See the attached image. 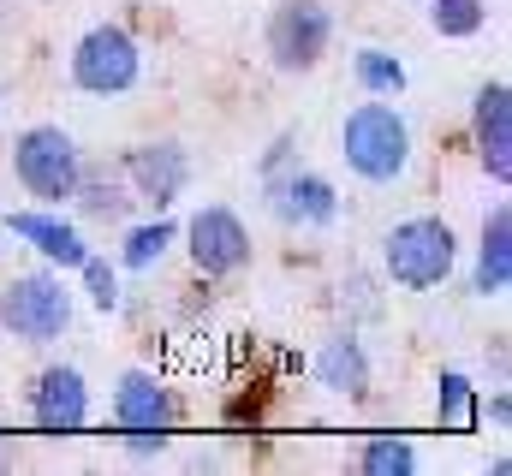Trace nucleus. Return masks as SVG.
Listing matches in <instances>:
<instances>
[{"label": "nucleus", "mask_w": 512, "mask_h": 476, "mask_svg": "<svg viewBox=\"0 0 512 476\" xmlns=\"http://www.w3.org/2000/svg\"><path fill=\"white\" fill-rule=\"evenodd\" d=\"M459 268V233L441 215H411L382 238V274L399 292H435Z\"/></svg>", "instance_id": "2"}, {"label": "nucleus", "mask_w": 512, "mask_h": 476, "mask_svg": "<svg viewBox=\"0 0 512 476\" xmlns=\"http://www.w3.org/2000/svg\"><path fill=\"white\" fill-rule=\"evenodd\" d=\"M143 78V48L126 24H96L72 48V84L84 96H126Z\"/></svg>", "instance_id": "6"}, {"label": "nucleus", "mask_w": 512, "mask_h": 476, "mask_svg": "<svg viewBox=\"0 0 512 476\" xmlns=\"http://www.w3.org/2000/svg\"><path fill=\"white\" fill-rule=\"evenodd\" d=\"M340 155L364 185H393L411 167V125L393 108V96H370L340 119Z\"/></svg>", "instance_id": "1"}, {"label": "nucleus", "mask_w": 512, "mask_h": 476, "mask_svg": "<svg viewBox=\"0 0 512 476\" xmlns=\"http://www.w3.org/2000/svg\"><path fill=\"white\" fill-rule=\"evenodd\" d=\"M0 328L18 346H54L72 328V286L60 268H30L0 286Z\"/></svg>", "instance_id": "3"}, {"label": "nucleus", "mask_w": 512, "mask_h": 476, "mask_svg": "<svg viewBox=\"0 0 512 476\" xmlns=\"http://www.w3.org/2000/svg\"><path fill=\"white\" fill-rule=\"evenodd\" d=\"M78 274H84V292H90V304H96V310H120V268H114L108 256H96V250H90V256L78 262Z\"/></svg>", "instance_id": "21"}, {"label": "nucleus", "mask_w": 512, "mask_h": 476, "mask_svg": "<svg viewBox=\"0 0 512 476\" xmlns=\"http://www.w3.org/2000/svg\"><path fill=\"white\" fill-rule=\"evenodd\" d=\"M173 238H179V227L167 221V215H155V221H143V227H131L126 244H120V268H131V274H149L167 250H173Z\"/></svg>", "instance_id": "16"}, {"label": "nucleus", "mask_w": 512, "mask_h": 476, "mask_svg": "<svg viewBox=\"0 0 512 476\" xmlns=\"http://www.w3.org/2000/svg\"><path fill=\"white\" fill-rule=\"evenodd\" d=\"M358 471H370V476H405V471H417V447H411V441H399V435H376V441L358 453Z\"/></svg>", "instance_id": "20"}, {"label": "nucleus", "mask_w": 512, "mask_h": 476, "mask_svg": "<svg viewBox=\"0 0 512 476\" xmlns=\"http://www.w3.org/2000/svg\"><path fill=\"white\" fill-rule=\"evenodd\" d=\"M512 286V209H489L483 238H477V268H471V292L477 298H501Z\"/></svg>", "instance_id": "15"}, {"label": "nucleus", "mask_w": 512, "mask_h": 476, "mask_svg": "<svg viewBox=\"0 0 512 476\" xmlns=\"http://www.w3.org/2000/svg\"><path fill=\"white\" fill-rule=\"evenodd\" d=\"M441 399H435V417L441 423H453V429H471L477 417H483V405H477V387H471V375H459V369H441Z\"/></svg>", "instance_id": "18"}, {"label": "nucleus", "mask_w": 512, "mask_h": 476, "mask_svg": "<svg viewBox=\"0 0 512 476\" xmlns=\"http://www.w3.org/2000/svg\"><path fill=\"white\" fill-rule=\"evenodd\" d=\"M471 131H477V161L495 185L512 179V90L495 78L477 90V108H471Z\"/></svg>", "instance_id": "12"}, {"label": "nucleus", "mask_w": 512, "mask_h": 476, "mask_svg": "<svg viewBox=\"0 0 512 476\" xmlns=\"http://www.w3.org/2000/svg\"><path fill=\"white\" fill-rule=\"evenodd\" d=\"M334 42V12L322 0H280L262 24V48L274 72H316Z\"/></svg>", "instance_id": "5"}, {"label": "nucleus", "mask_w": 512, "mask_h": 476, "mask_svg": "<svg viewBox=\"0 0 512 476\" xmlns=\"http://www.w3.org/2000/svg\"><path fill=\"white\" fill-rule=\"evenodd\" d=\"M0 6H6V0H0Z\"/></svg>", "instance_id": "25"}, {"label": "nucleus", "mask_w": 512, "mask_h": 476, "mask_svg": "<svg viewBox=\"0 0 512 476\" xmlns=\"http://www.w3.org/2000/svg\"><path fill=\"white\" fill-rule=\"evenodd\" d=\"M114 423L120 429H167V423H179V399L149 369H126L114 387Z\"/></svg>", "instance_id": "13"}, {"label": "nucleus", "mask_w": 512, "mask_h": 476, "mask_svg": "<svg viewBox=\"0 0 512 476\" xmlns=\"http://www.w3.org/2000/svg\"><path fill=\"white\" fill-rule=\"evenodd\" d=\"M340 292H346L340 304H346V310H352L358 322H382V298H376V280H370V274H352V280H346Z\"/></svg>", "instance_id": "22"}, {"label": "nucleus", "mask_w": 512, "mask_h": 476, "mask_svg": "<svg viewBox=\"0 0 512 476\" xmlns=\"http://www.w3.org/2000/svg\"><path fill=\"white\" fill-rule=\"evenodd\" d=\"M0 233L24 238V244H30L48 268H60V274H78V262L90 256V238H84V227H72L60 209H42V203L0 215Z\"/></svg>", "instance_id": "9"}, {"label": "nucleus", "mask_w": 512, "mask_h": 476, "mask_svg": "<svg viewBox=\"0 0 512 476\" xmlns=\"http://www.w3.org/2000/svg\"><path fill=\"white\" fill-rule=\"evenodd\" d=\"M30 423L48 429V435H72V429L90 423V381H84L78 363H54V369L36 375V387H30Z\"/></svg>", "instance_id": "10"}, {"label": "nucleus", "mask_w": 512, "mask_h": 476, "mask_svg": "<svg viewBox=\"0 0 512 476\" xmlns=\"http://www.w3.org/2000/svg\"><path fill=\"white\" fill-rule=\"evenodd\" d=\"M78 167H84V155H78L72 131H60V125H30V131H18V143H12V179H18L24 197H36L42 209H60V203L72 197Z\"/></svg>", "instance_id": "4"}, {"label": "nucleus", "mask_w": 512, "mask_h": 476, "mask_svg": "<svg viewBox=\"0 0 512 476\" xmlns=\"http://www.w3.org/2000/svg\"><path fill=\"white\" fill-rule=\"evenodd\" d=\"M489 417H495V423H507V417H512V399H507V393H495V399H489Z\"/></svg>", "instance_id": "24"}, {"label": "nucleus", "mask_w": 512, "mask_h": 476, "mask_svg": "<svg viewBox=\"0 0 512 476\" xmlns=\"http://www.w3.org/2000/svg\"><path fill=\"white\" fill-rule=\"evenodd\" d=\"M316 387H328V393H340V399H370V387H376V363L364 352V340L346 328V334H334L322 352H316Z\"/></svg>", "instance_id": "14"}, {"label": "nucleus", "mask_w": 512, "mask_h": 476, "mask_svg": "<svg viewBox=\"0 0 512 476\" xmlns=\"http://www.w3.org/2000/svg\"><path fill=\"white\" fill-rule=\"evenodd\" d=\"M66 203H72L90 227H126L131 209H137L126 167H108V161H84V167H78V185H72Z\"/></svg>", "instance_id": "11"}, {"label": "nucleus", "mask_w": 512, "mask_h": 476, "mask_svg": "<svg viewBox=\"0 0 512 476\" xmlns=\"http://www.w3.org/2000/svg\"><path fill=\"white\" fill-rule=\"evenodd\" d=\"M126 447H131V453H161V447H167V435H161V429H126Z\"/></svg>", "instance_id": "23"}, {"label": "nucleus", "mask_w": 512, "mask_h": 476, "mask_svg": "<svg viewBox=\"0 0 512 476\" xmlns=\"http://www.w3.org/2000/svg\"><path fill=\"white\" fill-rule=\"evenodd\" d=\"M352 78L364 96H405V66L387 48H358L352 54Z\"/></svg>", "instance_id": "17"}, {"label": "nucleus", "mask_w": 512, "mask_h": 476, "mask_svg": "<svg viewBox=\"0 0 512 476\" xmlns=\"http://www.w3.org/2000/svg\"><path fill=\"white\" fill-rule=\"evenodd\" d=\"M429 24L447 42H465V36H477L489 24V6L483 0H429Z\"/></svg>", "instance_id": "19"}, {"label": "nucleus", "mask_w": 512, "mask_h": 476, "mask_svg": "<svg viewBox=\"0 0 512 476\" xmlns=\"http://www.w3.org/2000/svg\"><path fill=\"white\" fill-rule=\"evenodd\" d=\"M185 250H191V262H197V274L203 280H227V274H245L251 268V227L227 209V203H209V209H197L191 215V227H185Z\"/></svg>", "instance_id": "7"}, {"label": "nucleus", "mask_w": 512, "mask_h": 476, "mask_svg": "<svg viewBox=\"0 0 512 476\" xmlns=\"http://www.w3.org/2000/svg\"><path fill=\"white\" fill-rule=\"evenodd\" d=\"M120 167H126V179H131V197L143 209H155V215H167L185 197V185H191V149L173 143V137H155V143L126 149Z\"/></svg>", "instance_id": "8"}]
</instances>
